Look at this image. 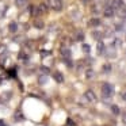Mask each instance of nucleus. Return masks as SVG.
<instances>
[{"mask_svg": "<svg viewBox=\"0 0 126 126\" xmlns=\"http://www.w3.org/2000/svg\"><path fill=\"white\" fill-rule=\"evenodd\" d=\"M112 95H114V87H112V84L104 83V84L102 85V96H103L104 99H107V98H111Z\"/></svg>", "mask_w": 126, "mask_h": 126, "instance_id": "nucleus-1", "label": "nucleus"}, {"mask_svg": "<svg viewBox=\"0 0 126 126\" xmlns=\"http://www.w3.org/2000/svg\"><path fill=\"white\" fill-rule=\"evenodd\" d=\"M47 7L53 11H61L63 10V1L61 0H47Z\"/></svg>", "mask_w": 126, "mask_h": 126, "instance_id": "nucleus-2", "label": "nucleus"}, {"mask_svg": "<svg viewBox=\"0 0 126 126\" xmlns=\"http://www.w3.org/2000/svg\"><path fill=\"white\" fill-rule=\"evenodd\" d=\"M46 12H47V4L46 3H41L39 6L35 7V15H34V16H38V15L46 14Z\"/></svg>", "mask_w": 126, "mask_h": 126, "instance_id": "nucleus-3", "label": "nucleus"}, {"mask_svg": "<svg viewBox=\"0 0 126 126\" xmlns=\"http://www.w3.org/2000/svg\"><path fill=\"white\" fill-rule=\"evenodd\" d=\"M103 14H104V16H106V18H112V16H114V14H115L114 7H112V6H107L106 8H104Z\"/></svg>", "mask_w": 126, "mask_h": 126, "instance_id": "nucleus-4", "label": "nucleus"}, {"mask_svg": "<svg viewBox=\"0 0 126 126\" xmlns=\"http://www.w3.org/2000/svg\"><path fill=\"white\" fill-rule=\"evenodd\" d=\"M53 79L61 84V83H64V75L60 71H56V72H53Z\"/></svg>", "mask_w": 126, "mask_h": 126, "instance_id": "nucleus-5", "label": "nucleus"}, {"mask_svg": "<svg viewBox=\"0 0 126 126\" xmlns=\"http://www.w3.org/2000/svg\"><path fill=\"white\" fill-rule=\"evenodd\" d=\"M33 26L35 29H38V30H42V29H45V22L42 19H34V22H33Z\"/></svg>", "mask_w": 126, "mask_h": 126, "instance_id": "nucleus-6", "label": "nucleus"}, {"mask_svg": "<svg viewBox=\"0 0 126 126\" xmlns=\"http://www.w3.org/2000/svg\"><path fill=\"white\" fill-rule=\"evenodd\" d=\"M85 98H87L90 102H95V100H96V95H95V94H94L91 90H88L87 92H85Z\"/></svg>", "mask_w": 126, "mask_h": 126, "instance_id": "nucleus-7", "label": "nucleus"}, {"mask_svg": "<svg viewBox=\"0 0 126 126\" xmlns=\"http://www.w3.org/2000/svg\"><path fill=\"white\" fill-rule=\"evenodd\" d=\"M88 25H90L91 27H98V26L100 25V19H98V18H92V19L88 22Z\"/></svg>", "mask_w": 126, "mask_h": 126, "instance_id": "nucleus-8", "label": "nucleus"}, {"mask_svg": "<svg viewBox=\"0 0 126 126\" xmlns=\"http://www.w3.org/2000/svg\"><path fill=\"white\" fill-rule=\"evenodd\" d=\"M8 30L11 31V33H16L18 31V23L16 22H11L8 25Z\"/></svg>", "mask_w": 126, "mask_h": 126, "instance_id": "nucleus-9", "label": "nucleus"}, {"mask_svg": "<svg viewBox=\"0 0 126 126\" xmlns=\"http://www.w3.org/2000/svg\"><path fill=\"white\" fill-rule=\"evenodd\" d=\"M26 4H27V0H15V6L18 8H23Z\"/></svg>", "mask_w": 126, "mask_h": 126, "instance_id": "nucleus-10", "label": "nucleus"}, {"mask_svg": "<svg viewBox=\"0 0 126 126\" xmlns=\"http://www.w3.org/2000/svg\"><path fill=\"white\" fill-rule=\"evenodd\" d=\"M61 54H63L65 58H69L71 57V50H69L68 47H61Z\"/></svg>", "mask_w": 126, "mask_h": 126, "instance_id": "nucleus-11", "label": "nucleus"}, {"mask_svg": "<svg viewBox=\"0 0 126 126\" xmlns=\"http://www.w3.org/2000/svg\"><path fill=\"white\" fill-rule=\"evenodd\" d=\"M111 111H112V114H114V115H119V114H121L119 107L115 106V104H111Z\"/></svg>", "mask_w": 126, "mask_h": 126, "instance_id": "nucleus-12", "label": "nucleus"}, {"mask_svg": "<svg viewBox=\"0 0 126 126\" xmlns=\"http://www.w3.org/2000/svg\"><path fill=\"white\" fill-rule=\"evenodd\" d=\"M103 52H104V45H103V42H98V53H99V54H102Z\"/></svg>", "mask_w": 126, "mask_h": 126, "instance_id": "nucleus-13", "label": "nucleus"}, {"mask_svg": "<svg viewBox=\"0 0 126 126\" xmlns=\"http://www.w3.org/2000/svg\"><path fill=\"white\" fill-rule=\"evenodd\" d=\"M81 49H83V52H84V53H90L91 47H90V45H87V44H83Z\"/></svg>", "mask_w": 126, "mask_h": 126, "instance_id": "nucleus-14", "label": "nucleus"}, {"mask_svg": "<svg viewBox=\"0 0 126 126\" xmlns=\"http://www.w3.org/2000/svg\"><path fill=\"white\" fill-rule=\"evenodd\" d=\"M103 71L106 72V73H109V72L111 71V65H110V64H106V65L103 66Z\"/></svg>", "mask_w": 126, "mask_h": 126, "instance_id": "nucleus-15", "label": "nucleus"}, {"mask_svg": "<svg viewBox=\"0 0 126 126\" xmlns=\"http://www.w3.org/2000/svg\"><path fill=\"white\" fill-rule=\"evenodd\" d=\"M6 50H7L6 45H0V56L4 54V53H6Z\"/></svg>", "mask_w": 126, "mask_h": 126, "instance_id": "nucleus-16", "label": "nucleus"}, {"mask_svg": "<svg viewBox=\"0 0 126 126\" xmlns=\"http://www.w3.org/2000/svg\"><path fill=\"white\" fill-rule=\"evenodd\" d=\"M83 33H77V35H76V41H83Z\"/></svg>", "mask_w": 126, "mask_h": 126, "instance_id": "nucleus-17", "label": "nucleus"}, {"mask_svg": "<svg viewBox=\"0 0 126 126\" xmlns=\"http://www.w3.org/2000/svg\"><path fill=\"white\" fill-rule=\"evenodd\" d=\"M85 76H87V77H92L94 76V71H92V69H88L87 73H85Z\"/></svg>", "mask_w": 126, "mask_h": 126, "instance_id": "nucleus-18", "label": "nucleus"}, {"mask_svg": "<svg viewBox=\"0 0 126 126\" xmlns=\"http://www.w3.org/2000/svg\"><path fill=\"white\" fill-rule=\"evenodd\" d=\"M45 81H46V76L39 77V83H41V84H45Z\"/></svg>", "mask_w": 126, "mask_h": 126, "instance_id": "nucleus-19", "label": "nucleus"}, {"mask_svg": "<svg viewBox=\"0 0 126 126\" xmlns=\"http://www.w3.org/2000/svg\"><path fill=\"white\" fill-rule=\"evenodd\" d=\"M41 71H42V72H44V73H45V75H47V73H49V69H47V68H46V66H44V68H41Z\"/></svg>", "mask_w": 126, "mask_h": 126, "instance_id": "nucleus-20", "label": "nucleus"}, {"mask_svg": "<svg viewBox=\"0 0 126 126\" xmlns=\"http://www.w3.org/2000/svg\"><path fill=\"white\" fill-rule=\"evenodd\" d=\"M122 121H123V123H126V111L122 112Z\"/></svg>", "mask_w": 126, "mask_h": 126, "instance_id": "nucleus-21", "label": "nucleus"}, {"mask_svg": "<svg viewBox=\"0 0 126 126\" xmlns=\"http://www.w3.org/2000/svg\"><path fill=\"white\" fill-rule=\"evenodd\" d=\"M121 96H122V99H123V100L126 102V92H123V94H122V95H121Z\"/></svg>", "mask_w": 126, "mask_h": 126, "instance_id": "nucleus-22", "label": "nucleus"}, {"mask_svg": "<svg viewBox=\"0 0 126 126\" xmlns=\"http://www.w3.org/2000/svg\"><path fill=\"white\" fill-rule=\"evenodd\" d=\"M3 125H4V123H3V122H0V126H3Z\"/></svg>", "mask_w": 126, "mask_h": 126, "instance_id": "nucleus-23", "label": "nucleus"}]
</instances>
